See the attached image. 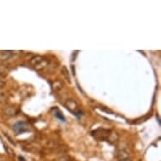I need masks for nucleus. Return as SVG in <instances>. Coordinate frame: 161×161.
Here are the masks:
<instances>
[{
	"label": "nucleus",
	"instance_id": "5",
	"mask_svg": "<svg viewBox=\"0 0 161 161\" xmlns=\"http://www.w3.org/2000/svg\"><path fill=\"white\" fill-rule=\"evenodd\" d=\"M3 113L8 116H14L18 113V110L14 106H8L3 110Z\"/></svg>",
	"mask_w": 161,
	"mask_h": 161
},
{
	"label": "nucleus",
	"instance_id": "4",
	"mask_svg": "<svg viewBox=\"0 0 161 161\" xmlns=\"http://www.w3.org/2000/svg\"><path fill=\"white\" fill-rule=\"evenodd\" d=\"M13 130L15 132L16 134L19 135L30 131V127L27 122H18L13 126Z\"/></svg>",
	"mask_w": 161,
	"mask_h": 161
},
{
	"label": "nucleus",
	"instance_id": "12",
	"mask_svg": "<svg viewBox=\"0 0 161 161\" xmlns=\"http://www.w3.org/2000/svg\"><path fill=\"white\" fill-rule=\"evenodd\" d=\"M124 161H129V160H128V159H127V160H124Z\"/></svg>",
	"mask_w": 161,
	"mask_h": 161
},
{
	"label": "nucleus",
	"instance_id": "3",
	"mask_svg": "<svg viewBox=\"0 0 161 161\" xmlns=\"http://www.w3.org/2000/svg\"><path fill=\"white\" fill-rule=\"evenodd\" d=\"M64 106L66 107L67 110H69L71 113H73L74 116H76L77 117H79L83 115L82 111H80V109L79 107V105L76 101L74 100H69L67 101Z\"/></svg>",
	"mask_w": 161,
	"mask_h": 161
},
{
	"label": "nucleus",
	"instance_id": "6",
	"mask_svg": "<svg viewBox=\"0 0 161 161\" xmlns=\"http://www.w3.org/2000/svg\"><path fill=\"white\" fill-rule=\"evenodd\" d=\"M13 53L11 51H0V60L6 61L12 57Z\"/></svg>",
	"mask_w": 161,
	"mask_h": 161
},
{
	"label": "nucleus",
	"instance_id": "8",
	"mask_svg": "<svg viewBox=\"0 0 161 161\" xmlns=\"http://www.w3.org/2000/svg\"><path fill=\"white\" fill-rule=\"evenodd\" d=\"M62 74H63V75H64V78L66 79L68 82L71 83V77L69 75V70H68V69L65 66L63 67V69H62Z\"/></svg>",
	"mask_w": 161,
	"mask_h": 161
},
{
	"label": "nucleus",
	"instance_id": "7",
	"mask_svg": "<svg viewBox=\"0 0 161 161\" xmlns=\"http://www.w3.org/2000/svg\"><path fill=\"white\" fill-rule=\"evenodd\" d=\"M128 153L124 150L119 151L118 153H117V158H118L119 161H124L128 159Z\"/></svg>",
	"mask_w": 161,
	"mask_h": 161
},
{
	"label": "nucleus",
	"instance_id": "9",
	"mask_svg": "<svg viewBox=\"0 0 161 161\" xmlns=\"http://www.w3.org/2000/svg\"><path fill=\"white\" fill-rule=\"evenodd\" d=\"M54 115H55V116L57 117V118H58L60 121H62V122H66V119H65V117H64V116L62 114L61 111H59L57 109V111H55V113H54Z\"/></svg>",
	"mask_w": 161,
	"mask_h": 161
},
{
	"label": "nucleus",
	"instance_id": "10",
	"mask_svg": "<svg viewBox=\"0 0 161 161\" xmlns=\"http://www.w3.org/2000/svg\"><path fill=\"white\" fill-rule=\"evenodd\" d=\"M7 100V96H6L5 94L3 93H0V105H3L6 102Z\"/></svg>",
	"mask_w": 161,
	"mask_h": 161
},
{
	"label": "nucleus",
	"instance_id": "11",
	"mask_svg": "<svg viewBox=\"0 0 161 161\" xmlns=\"http://www.w3.org/2000/svg\"><path fill=\"white\" fill-rule=\"evenodd\" d=\"M4 85H5V82L3 81L2 79H0V89H2V88L4 87Z\"/></svg>",
	"mask_w": 161,
	"mask_h": 161
},
{
	"label": "nucleus",
	"instance_id": "2",
	"mask_svg": "<svg viewBox=\"0 0 161 161\" xmlns=\"http://www.w3.org/2000/svg\"><path fill=\"white\" fill-rule=\"evenodd\" d=\"M31 64L36 70H42L48 66L49 62L42 56H36L31 59Z\"/></svg>",
	"mask_w": 161,
	"mask_h": 161
},
{
	"label": "nucleus",
	"instance_id": "1",
	"mask_svg": "<svg viewBox=\"0 0 161 161\" xmlns=\"http://www.w3.org/2000/svg\"><path fill=\"white\" fill-rule=\"evenodd\" d=\"M91 135L95 137V139L99 141H108L111 143H116L118 140V136L116 132H112L111 130L99 128L95 131L91 132Z\"/></svg>",
	"mask_w": 161,
	"mask_h": 161
}]
</instances>
